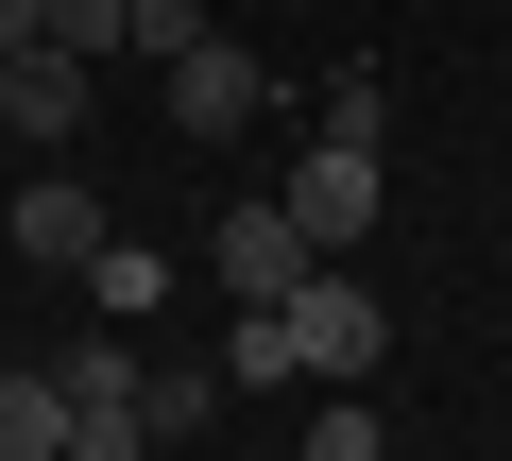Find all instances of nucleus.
I'll return each mask as SVG.
<instances>
[{
  "label": "nucleus",
  "mask_w": 512,
  "mask_h": 461,
  "mask_svg": "<svg viewBox=\"0 0 512 461\" xmlns=\"http://www.w3.org/2000/svg\"><path fill=\"white\" fill-rule=\"evenodd\" d=\"M274 325H291V376H325V393H359V376L393 359V308H376L342 257H308V274L274 291Z\"/></svg>",
  "instance_id": "f257e3e1"
},
{
  "label": "nucleus",
  "mask_w": 512,
  "mask_h": 461,
  "mask_svg": "<svg viewBox=\"0 0 512 461\" xmlns=\"http://www.w3.org/2000/svg\"><path fill=\"white\" fill-rule=\"evenodd\" d=\"M274 205L308 222V257H359V240H376V205H393V171H376V137H325V154H308Z\"/></svg>",
  "instance_id": "f03ea898"
},
{
  "label": "nucleus",
  "mask_w": 512,
  "mask_h": 461,
  "mask_svg": "<svg viewBox=\"0 0 512 461\" xmlns=\"http://www.w3.org/2000/svg\"><path fill=\"white\" fill-rule=\"evenodd\" d=\"M52 376H69V461H137V444H154V427H137V342H120V325H86Z\"/></svg>",
  "instance_id": "7ed1b4c3"
},
{
  "label": "nucleus",
  "mask_w": 512,
  "mask_h": 461,
  "mask_svg": "<svg viewBox=\"0 0 512 461\" xmlns=\"http://www.w3.org/2000/svg\"><path fill=\"white\" fill-rule=\"evenodd\" d=\"M205 274H222V291H239V308H274V291H291V274H308V222H291V205H274V188H239V205H222V222H205Z\"/></svg>",
  "instance_id": "20e7f679"
},
{
  "label": "nucleus",
  "mask_w": 512,
  "mask_h": 461,
  "mask_svg": "<svg viewBox=\"0 0 512 461\" xmlns=\"http://www.w3.org/2000/svg\"><path fill=\"white\" fill-rule=\"evenodd\" d=\"M256 103H274V69H256V52L205 18V35L171 52V120H188V137H256Z\"/></svg>",
  "instance_id": "39448f33"
},
{
  "label": "nucleus",
  "mask_w": 512,
  "mask_h": 461,
  "mask_svg": "<svg viewBox=\"0 0 512 461\" xmlns=\"http://www.w3.org/2000/svg\"><path fill=\"white\" fill-rule=\"evenodd\" d=\"M0 137H18V154H69L86 137V69L35 35V52H0Z\"/></svg>",
  "instance_id": "423d86ee"
},
{
  "label": "nucleus",
  "mask_w": 512,
  "mask_h": 461,
  "mask_svg": "<svg viewBox=\"0 0 512 461\" xmlns=\"http://www.w3.org/2000/svg\"><path fill=\"white\" fill-rule=\"evenodd\" d=\"M18 257H35V274H86V257H103V205H86V188H18Z\"/></svg>",
  "instance_id": "0eeeda50"
},
{
  "label": "nucleus",
  "mask_w": 512,
  "mask_h": 461,
  "mask_svg": "<svg viewBox=\"0 0 512 461\" xmlns=\"http://www.w3.org/2000/svg\"><path fill=\"white\" fill-rule=\"evenodd\" d=\"M86 308H103V325H154V308H171V257H154V240H103V257H86Z\"/></svg>",
  "instance_id": "6e6552de"
},
{
  "label": "nucleus",
  "mask_w": 512,
  "mask_h": 461,
  "mask_svg": "<svg viewBox=\"0 0 512 461\" xmlns=\"http://www.w3.org/2000/svg\"><path fill=\"white\" fill-rule=\"evenodd\" d=\"M205 410H222V359H137V427L154 444H188Z\"/></svg>",
  "instance_id": "1a4fd4ad"
},
{
  "label": "nucleus",
  "mask_w": 512,
  "mask_h": 461,
  "mask_svg": "<svg viewBox=\"0 0 512 461\" xmlns=\"http://www.w3.org/2000/svg\"><path fill=\"white\" fill-rule=\"evenodd\" d=\"M0 461H69V376H0Z\"/></svg>",
  "instance_id": "9d476101"
},
{
  "label": "nucleus",
  "mask_w": 512,
  "mask_h": 461,
  "mask_svg": "<svg viewBox=\"0 0 512 461\" xmlns=\"http://www.w3.org/2000/svg\"><path fill=\"white\" fill-rule=\"evenodd\" d=\"M274 376H291V325L239 308V325H222V393H274Z\"/></svg>",
  "instance_id": "9b49d317"
},
{
  "label": "nucleus",
  "mask_w": 512,
  "mask_h": 461,
  "mask_svg": "<svg viewBox=\"0 0 512 461\" xmlns=\"http://www.w3.org/2000/svg\"><path fill=\"white\" fill-rule=\"evenodd\" d=\"M205 18H222V0H120V52H188Z\"/></svg>",
  "instance_id": "f8f14e48"
},
{
  "label": "nucleus",
  "mask_w": 512,
  "mask_h": 461,
  "mask_svg": "<svg viewBox=\"0 0 512 461\" xmlns=\"http://www.w3.org/2000/svg\"><path fill=\"white\" fill-rule=\"evenodd\" d=\"M35 35H52V52L86 69V52H120V0H35Z\"/></svg>",
  "instance_id": "ddd939ff"
},
{
  "label": "nucleus",
  "mask_w": 512,
  "mask_h": 461,
  "mask_svg": "<svg viewBox=\"0 0 512 461\" xmlns=\"http://www.w3.org/2000/svg\"><path fill=\"white\" fill-rule=\"evenodd\" d=\"M325 137H393V86L376 69H325Z\"/></svg>",
  "instance_id": "4468645a"
},
{
  "label": "nucleus",
  "mask_w": 512,
  "mask_h": 461,
  "mask_svg": "<svg viewBox=\"0 0 512 461\" xmlns=\"http://www.w3.org/2000/svg\"><path fill=\"white\" fill-rule=\"evenodd\" d=\"M291 461H393V444H376V410H359V393H325V427H308Z\"/></svg>",
  "instance_id": "2eb2a0df"
},
{
  "label": "nucleus",
  "mask_w": 512,
  "mask_h": 461,
  "mask_svg": "<svg viewBox=\"0 0 512 461\" xmlns=\"http://www.w3.org/2000/svg\"><path fill=\"white\" fill-rule=\"evenodd\" d=\"M0 52H35V0H0Z\"/></svg>",
  "instance_id": "dca6fc26"
}]
</instances>
